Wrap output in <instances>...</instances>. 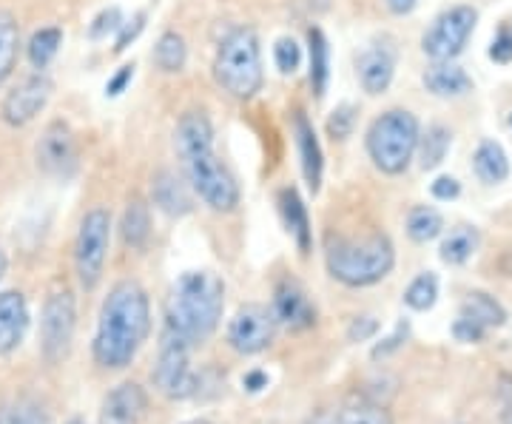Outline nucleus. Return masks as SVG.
Wrapping results in <instances>:
<instances>
[{
    "label": "nucleus",
    "instance_id": "nucleus-37",
    "mask_svg": "<svg viewBox=\"0 0 512 424\" xmlns=\"http://www.w3.org/2000/svg\"><path fill=\"white\" fill-rule=\"evenodd\" d=\"M274 63L282 74L299 72V66H302V46L293 37H279L274 43Z\"/></svg>",
    "mask_w": 512,
    "mask_h": 424
},
{
    "label": "nucleus",
    "instance_id": "nucleus-30",
    "mask_svg": "<svg viewBox=\"0 0 512 424\" xmlns=\"http://www.w3.org/2000/svg\"><path fill=\"white\" fill-rule=\"evenodd\" d=\"M478 245H481V237H478V231L473 225H456V228L441 240L439 257L441 262H447V265H464L467 259L476 254Z\"/></svg>",
    "mask_w": 512,
    "mask_h": 424
},
{
    "label": "nucleus",
    "instance_id": "nucleus-6",
    "mask_svg": "<svg viewBox=\"0 0 512 424\" xmlns=\"http://www.w3.org/2000/svg\"><path fill=\"white\" fill-rule=\"evenodd\" d=\"M419 134V117L413 111L387 109L367 129L365 148L370 163L387 177H399L416 160Z\"/></svg>",
    "mask_w": 512,
    "mask_h": 424
},
{
    "label": "nucleus",
    "instance_id": "nucleus-13",
    "mask_svg": "<svg viewBox=\"0 0 512 424\" xmlns=\"http://www.w3.org/2000/svg\"><path fill=\"white\" fill-rule=\"evenodd\" d=\"M80 163L72 126L66 120H49L35 143V166L55 180H69Z\"/></svg>",
    "mask_w": 512,
    "mask_h": 424
},
{
    "label": "nucleus",
    "instance_id": "nucleus-35",
    "mask_svg": "<svg viewBox=\"0 0 512 424\" xmlns=\"http://www.w3.org/2000/svg\"><path fill=\"white\" fill-rule=\"evenodd\" d=\"M356 120H359V109L353 106V103H342V106H336V109L330 111L328 117V134L333 140H348L353 129H356Z\"/></svg>",
    "mask_w": 512,
    "mask_h": 424
},
{
    "label": "nucleus",
    "instance_id": "nucleus-16",
    "mask_svg": "<svg viewBox=\"0 0 512 424\" xmlns=\"http://www.w3.org/2000/svg\"><path fill=\"white\" fill-rule=\"evenodd\" d=\"M293 140H296V151H299L302 177L308 183V191L316 197L322 191V177H325V154H322L313 123L302 109L293 111Z\"/></svg>",
    "mask_w": 512,
    "mask_h": 424
},
{
    "label": "nucleus",
    "instance_id": "nucleus-41",
    "mask_svg": "<svg viewBox=\"0 0 512 424\" xmlns=\"http://www.w3.org/2000/svg\"><path fill=\"white\" fill-rule=\"evenodd\" d=\"M379 333V319L376 316H353L348 325V342H370Z\"/></svg>",
    "mask_w": 512,
    "mask_h": 424
},
{
    "label": "nucleus",
    "instance_id": "nucleus-19",
    "mask_svg": "<svg viewBox=\"0 0 512 424\" xmlns=\"http://www.w3.org/2000/svg\"><path fill=\"white\" fill-rule=\"evenodd\" d=\"M151 203L163 211L165 217H185L191 214L194 200H191V188L185 183V177H177L171 168H163L154 174L151 180Z\"/></svg>",
    "mask_w": 512,
    "mask_h": 424
},
{
    "label": "nucleus",
    "instance_id": "nucleus-25",
    "mask_svg": "<svg viewBox=\"0 0 512 424\" xmlns=\"http://www.w3.org/2000/svg\"><path fill=\"white\" fill-rule=\"evenodd\" d=\"M473 171L484 185H498L510 177V157L501 143L481 140L473 151Z\"/></svg>",
    "mask_w": 512,
    "mask_h": 424
},
{
    "label": "nucleus",
    "instance_id": "nucleus-7",
    "mask_svg": "<svg viewBox=\"0 0 512 424\" xmlns=\"http://www.w3.org/2000/svg\"><path fill=\"white\" fill-rule=\"evenodd\" d=\"M191 348L194 345L185 342L180 333L163 328L160 348H157V362H154V370H151V382L171 402L191 399L200 390V376L191 368Z\"/></svg>",
    "mask_w": 512,
    "mask_h": 424
},
{
    "label": "nucleus",
    "instance_id": "nucleus-29",
    "mask_svg": "<svg viewBox=\"0 0 512 424\" xmlns=\"http://www.w3.org/2000/svg\"><path fill=\"white\" fill-rule=\"evenodd\" d=\"M154 66L163 74H180L188 63V43L180 32H163L154 43Z\"/></svg>",
    "mask_w": 512,
    "mask_h": 424
},
{
    "label": "nucleus",
    "instance_id": "nucleus-18",
    "mask_svg": "<svg viewBox=\"0 0 512 424\" xmlns=\"http://www.w3.org/2000/svg\"><path fill=\"white\" fill-rule=\"evenodd\" d=\"M29 302L23 291H0V356H12L29 333Z\"/></svg>",
    "mask_w": 512,
    "mask_h": 424
},
{
    "label": "nucleus",
    "instance_id": "nucleus-36",
    "mask_svg": "<svg viewBox=\"0 0 512 424\" xmlns=\"http://www.w3.org/2000/svg\"><path fill=\"white\" fill-rule=\"evenodd\" d=\"M123 9L120 6H109V9H103V12H97L94 20L89 23V40H106L109 35H117L120 32V26H123Z\"/></svg>",
    "mask_w": 512,
    "mask_h": 424
},
{
    "label": "nucleus",
    "instance_id": "nucleus-46",
    "mask_svg": "<svg viewBox=\"0 0 512 424\" xmlns=\"http://www.w3.org/2000/svg\"><path fill=\"white\" fill-rule=\"evenodd\" d=\"M501 396H504V424H512V385L507 376H504V390H501Z\"/></svg>",
    "mask_w": 512,
    "mask_h": 424
},
{
    "label": "nucleus",
    "instance_id": "nucleus-2",
    "mask_svg": "<svg viewBox=\"0 0 512 424\" xmlns=\"http://www.w3.org/2000/svg\"><path fill=\"white\" fill-rule=\"evenodd\" d=\"M174 146L188 188L217 214L237 211L239 183L214 151V126L205 111H185L174 131Z\"/></svg>",
    "mask_w": 512,
    "mask_h": 424
},
{
    "label": "nucleus",
    "instance_id": "nucleus-33",
    "mask_svg": "<svg viewBox=\"0 0 512 424\" xmlns=\"http://www.w3.org/2000/svg\"><path fill=\"white\" fill-rule=\"evenodd\" d=\"M0 424H52V419L35 399H15L0 407Z\"/></svg>",
    "mask_w": 512,
    "mask_h": 424
},
{
    "label": "nucleus",
    "instance_id": "nucleus-38",
    "mask_svg": "<svg viewBox=\"0 0 512 424\" xmlns=\"http://www.w3.org/2000/svg\"><path fill=\"white\" fill-rule=\"evenodd\" d=\"M146 20H148L146 12H137L131 20H123L120 32H117V37H114V52H117V55H120V52H126L128 46L146 32Z\"/></svg>",
    "mask_w": 512,
    "mask_h": 424
},
{
    "label": "nucleus",
    "instance_id": "nucleus-22",
    "mask_svg": "<svg viewBox=\"0 0 512 424\" xmlns=\"http://www.w3.org/2000/svg\"><path fill=\"white\" fill-rule=\"evenodd\" d=\"M20 52H23V37H20L18 15L12 9H0V92L15 77Z\"/></svg>",
    "mask_w": 512,
    "mask_h": 424
},
{
    "label": "nucleus",
    "instance_id": "nucleus-17",
    "mask_svg": "<svg viewBox=\"0 0 512 424\" xmlns=\"http://www.w3.org/2000/svg\"><path fill=\"white\" fill-rule=\"evenodd\" d=\"M356 77L362 92L370 97H379L390 89L396 77V52L387 43H373L362 55L356 57Z\"/></svg>",
    "mask_w": 512,
    "mask_h": 424
},
{
    "label": "nucleus",
    "instance_id": "nucleus-47",
    "mask_svg": "<svg viewBox=\"0 0 512 424\" xmlns=\"http://www.w3.org/2000/svg\"><path fill=\"white\" fill-rule=\"evenodd\" d=\"M265 385V373L262 370H254L251 376H245V388L248 390H259Z\"/></svg>",
    "mask_w": 512,
    "mask_h": 424
},
{
    "label": "nucleus",
    "instance_id": "nucleus-5",
    "mask_svg": "<svg viewBox=\"0 0 512 424\" xmlns=\"http://www.w3.org/2000/svg\"><path fill=\"white\" fill-rule=\"evenodd\" d=\"M214 80L234 100H251L262 92V46L251 26H237L222 37L214 55Z\"/></svg>",
    "mask_w": 512,
    "mask_h": 424
},
{
    "label": "nucleus",
    "instance_id": "nucleus-34",
    "mask_svg": "<svg viewBox=\"0 0 512 424\" xmlns=\"http://www.w3.org/2000/svg\"><path fill=\"white\" fill-rule=\"evenodd\" d=\"M336 424H393L390 413L382 405H373V402H350L339 410V419Z\"/></svg>",
    "mask_w": 512,
    "mask_h": 424
},
{
    "label": "nucleus",
    "instance_id": "nucleus-26",
    "mask_svg": "<svg viewBox=\"0 0 512 424\" xmlns=\"http://www.w3.org/2000/svg\"><path fill=\"white\" fill-rule=\"evenodd\" d=\"M308 66H311L308 77H311L313 94H316V100H322L330 80V43L319 26L308 29Z\"/></svg>",
    "mask_w": 512,
    "mask_h": 424
},
{
    "label": "nucleus",
    "instance_id": "nucleus-1",
    "mask_svg": "<svg viewBox=\"0 0 512 424\" xmlns=\"http://www.w3.org/2000/svg\"><path fill=\"white\" fill-rule=\"evenodd\" d=\"M151 333V299L137 279L111 285L100 305L92 339L94 362L103 370H126L143 351Z\"/></svg>",
    "mask_w": 512,
    "mask_h": 424
},
{
    "label": "nucleus",
    "instance_id": "nucleus-3",
    "mask_svg": "<svg viewBox=\"0 0 512 424\" xmlns=\"http://www.w3.org/2000/svg\"><path fill=\"white\" fill-rule=\"evenodd\" d=\"M225 311V282L214 271H185L174 279L165 302V328L185 342L202 345L220 328Z\"/></svg>",
    "mask_w": 512,
    "mask_h": 424
},
{
    "label": "nucleus",
    "instance_id": "nucleus-44",
    "mask_svg": "<svg viewBox=\"0 0 512 424\" xmlns=\"http://www.w3.org/2000/svg\"><path fill=\"white\" fill-rule=\"evenodd\" d=\"M131 80H134V63L120 66V69L109 77V83H106V97H120V94L131 86Z\"/></svg>",
    "mask_w": 512,
    "mask_h": 424
},
{
    "label": "nucleus",
    "instance_id": "nucleus-43",
    "mask_svg": "<svg viewBox=\"0 0 512 424\" xmlns=\"http://www.w3.org/2000/svg\"><path fill=\"white\" fill-rule=\"evenodd\" d=\"M450 331H453V336H456L458 342H464V345H478V342H484V336H487L484 328H478L470 319H461V316L453 322Z\"/></svg>",
    "mask_w": 512,
    "mask_h": 424
},
{
    "label": "nucleus",
    "instance_id": "nucleus-51",
    "mask_svg": "<svg viewBox=\"0 0 512 424\" xmlns=\"http://www.w3.org/2000/svg\"><path fill=\"white\" fill-rule=\"evenodd\" d=\"M66 424H86V422H83V419H69Z\"/></svg>",
    "mask_w": 512,
    "mask_h": 424
},
{
    "label": "nucleus",
    "instance_id": "nucleus-31",
    "mask_svg": "<svg viewBox=\"0 0 512 424\" xmlns=\"http://www.w3.org/2000/svg\"><path fill=\"white\" fill-rule=\"evenodd\" d=\"M444 234V217L433 205H416L410 214H407V237L419 245L439 240Z\"/></svg>",
    "mask_w": 512,
    "mask_h": 424
},
{
    "label": "nucleus",
    "instance_id": "nucleus-49",
    "mask_svg": "<svg viewBox=\"0 0 512 424\" xmlns=\"http://www.w3.org/2000/svg\"><path fill=\"white\" fill-rule=\"evenodd\" d=\"M308 424H336V422H330L328 416H316V419H311Z\"/></svg>",
    "mask_w": 512,
    "mask_h": 424
},
{
    "label": "nucleus",
    "instance_id": "nucleus-9",
    "mask_svg": "<svg viewBox=\"0 0 512 424\" xmlns=\"http://www.w3.org/2000/svg\"><path fill=\"white\" fill-rule=\"evenodd\" d=\"M77 333V302L72 291H49L40 308V356L46 365H60L74 345Z\"/></svg>",
    "mask_w": 512,
    "mask_h": 424
},
{
    "label": "nucleus",
    "instance_id": "nucleus-11",
    "mask_svg": "<svg viewBox=\"0 0 512 424\" xmlns=\"http://www.w3.org/2000/svg\"><path fill=\"white\" fill-rule=\"evenodd\" d=\"M55 97V80L49 72H32L20 77L15 86L3 89L0 100V120L9 129H26L32 126L43 111L49 109Z\"/></svg>",
    "mask_w": 512,
    "mask_h": 424
},
{
    "label": "nucleus",
    "instance_id": "nucleus-23",
    "mask_svg": "<svg viewBox=\"0 0 512 424\" xmlns=\"http://www.w3.org/2000/svg\"><path fill=\"white\" fill-rule=\"evenodd\" d=\"M458 316L461 319H470L473 325L484 328L487 333L493 331V328H501L507 322L504 305L495 296L487 294V291H470V294L464 296L461 305H458Z\"/></svg>",
    "mask_w": 512,
    "mask_h": 424
},
{
    "label": "nucleus",
    "instance_id": "nucleus-8",
    "mask_svg": "<svg viewBox=\"0 0 512 424\" xmlns=\"http://www.w3.org/2000/svg\"><path fill=\"white\" fill-rule=\"evenodd\" d=\"M111 245V211L109 208H92L83 214L77 240H74V274L83 291H94L103 274Z\"/></svg>",
    "mask_w": 512,
    "mask_h": 424
},
{
    "label": "nucleus",
    "instance_id": "nucleus-39",
    "mask_svg": "<svg viewBox=\"0 0 512 424\" xmlns=\"http://www.w3.org/2000/svg\"><path fill=\"white\" fill-rule=\"evenodd\" d=\"M407 336H410V322L407 319H402L399 325H396V331L390 333L387 339H382L373 351H370V356L379 362V359H387V356H393V353L399 351V348H404V342H407Z\"/></svg>",
    "mask_w": 512,
    "mask_h": 424
},
{
    "label": "nucleus",
    "instance_id": "nucleus-45",
    "mask_svg": "<svg viewBox=\"0 0 512 424\" xmlns=\"http://www.w3.org/2000/svg\"><path fill=\"white\" fill-rule=\"evenodd\" d=\"M384 6H387V12H390V15H396V18H407V15H413V12H416L419 0H384Z\"/></svg>",
    "mask_w": 512,
    "mask_h": 424
},
{
    "label": "nucleus",
    "instance_id": "nucleus-10",
    "mask_svg": "<svg viewBox=\"0 0 512 424\" xmlns=\"http://www.w3.org/2000/svg\"><path fill=\"white\" fill-rule=\"evenodd\" d=\"M476 23L478 12L467 3H456L450 9H444L421 37V52L433 63H453L476 32Z\"/></svg>",
    "mask_w": 512,
    "mask_h": 424
},
{
    "label": "nucleus",
    "instance_id": "nucleus-50",
    "mask_svg": "<svg viewBox=\"0 0 512 424\" xmlns=\"http://www.w3.org/2000/svg\"><path fill=\"white\" fill-rule=\"evenodd\" d=\"M185 424H211V422H205V419H194V422H185Z\"/></svg>",
    "mask_w": 512,
    "mask_h": 424
},
{
    "label": "nucleus",
    "instance_id": "nucleus-27",
    "mask_svg": "<svg viewBox=\"0 0 512 424\" xmlns=\"http://www.w3.org/2000/svg\"><path fill=\"white\" fill-rule=\"evenodd\" d=\"M450 146H453V131L447 129L444 123H430V126L419 134V148H416L419 166L424 168V171L439 168L441 163H444Z\"/></svg>",
    "mask_w": 512,
    "mask_h": 424
},
{
    "label": "nucleus",
    "instance_id": "nucleus-14",
    "mask_svg": "<svg viewBox=\"0 0 512 424\" xmlns=\"http://www.w3.org/2000/svg\"><path fill=\"white\" fill-rule=\"evenodd\" d=\"M148 416V393L137 382H120L103 396L97 424H143Z\"/></svg>",
    "mask_w": 512,
    "mask_h": 424
},
{
    "label": "nucleus",
    "instance_id": "nucleus-20",
    "mask_svg": "<svg viewBox=\"0 0 512 424\" xmlns=\"http://www.w3.org/2000/svg\"><path fill=\"white\" fill-rule=\"evenodd\" d=\"M276 203H279L282 222H285L288 234H291L293 242H296V248H299L302 254H311L313 228L311 217H308V205L302 200V194H299L293 185H285V188H279Z\"/></svg>",
    "mask_w": 512,
    "mask_h": 424
},
{
    "label": "nucleus",
    "instance_id": "nucleus-53",
    "mask_svg": "<svg viewBox=\"0 0 512 424\" xmlns=\"http://www.w3.org/2000/svg\"><path fill=\"white\" fill-rule=\"evenodd\" d=\"M510 29H512V23H510Z\"/></svg>",
    "mask_w": 512,
    "mask_h": 424
},
{
    "label": "nucleus",
    "instance_id": "nucleus-32",
    "mask_svg": "<svg viewBox=\"0 0 512 424\" xmlns=\"http://www.w3.org/2000/svg\"><path fill=\"white\" fill-rule=\"evenodd\" d=\"M439 299V277L433 271H424L413 279L404 291V305L413 311H430Z\"/></svg>",
    "mask_w": 512,
    "mask_h": 424
},
{
    "label": "nucleus",
    "instance_id": "nucleus-15",
    "mask_svg": "<svg viewBox=\"0 0 512 424\" xmlns=\"http://www.w3.org/2000/svg\"><path fill=\"white\" fill-rule=\"evenodd\" d=\"M271 311H274L276 325H285L291 331H308L316 325V305L311 302L308 291L293 279H282L276 285Z\"/></svg>",
    "mask_w": 512,
    "mask_h": 424
},
{
    "label": "nucleus",
    "instance_id": "nucleus-21",
    "mask_svg": "<svg viewBox=\"0 0 512 424\" xmlns=\"http://www.w3.org/2000/svg\"><path fill=\"white\" fill-rule=\"evenodd\" d=\"M421 83L427 92L441 100H456V97L473 92V77L456 63H433L421 74Z\"/></svg>",
    "mask_w": 512,
    "mask_h": 424
},
{
    "label": "nucleus",
    "instance_id": "nucleus-12",
    "mask_svg": "<svg viewBox=\"0 0 512 424\" xmlns=\"http://www.w3.org/2000/svg\"><path fill=\"white\" fill-rule=\"evenodd\" d=\"M274 336V311L268 305H259V302L242 305L237 314L231 316L228 328H225V342L239 356H256V353L268 351Z\"/></svg>",
    "mask_w": 512,
    "mask_h": 424
},
{
    "label": "nucleus",
    "instance_id": "nucleus-40",
    "mask_svg": "<svg viewBox=\"0 0 512 424\" xmlns=\"http://www.w3.org/2000/svg\"><path fill=\"white\" fill-rule=\"evenodd\" d=\"M490 60L498 66H507L512 63V29L510 23H504L498 32H495L493 43H490Z\"/></svg>",
    "mask_w": 512,
    "mask_h": 424
},
{
    "label": "nucleus",
    "instance_id": "nucleus-4",
    "mask_svg": "<svg viewBox=\"0 0 512 424\" xmlns=\"http://www.w3.org/2000/svg\"><path fill=\"white\" fill-rule=\"evenodd\" d=\"M328 274L345 288H370L384 277H390L396 265L393 240L376 231L367 237H330L325 245Z\"/></svg>",
    "mask_w": 512,
    "mask_h": 424
},
{
    "label": "nucleus",
    "instance_id": "nucleus-28",
    "mask_svg": "<svg viewBox=\"0 0 512 424\" xmlns=\"http://www.w3.org/2000/svg\"><path fill=\"white\" fill-rule=\"evenodd\" d=\"M120 237L134 251L146 248L148 240H151V208H148V203L131 200L126 205L123 220H120Z\"/></svg>",
    "mask_w": 512,
    "mask_h": 424
},
{
    "label": "nucleus",
    "instance_id": "nucleus-42",
    "mask_svg": "<svg viewBox=\"0 0 512 424\" xmlns=\"http://www.w3.org/2000/svg\"><path fill=\"white\" fill-rule=\"evenodd\" d=\"M430 194L439 200V203H453L461 197V183H458L456 177H450V174H441L436 177L433 183H430Z\"/></svg>",
    "mask_w": 512,
    "mask_h": 424
},
{
    "label": "nucleus",
    "instance_id": "nucleus-48",
    "mask_svg": "<svg viewBox=\"0 0 512 424\" xmlns=\"http://www.w3.org/2000/svg\"><path fill=\"white\" fill-rule=\"evenodd\" d=\"M6 271H9V257H6V251L0 248V279L6 277Z\"/></svg>",
    "mask_w": 512,
    "mask_h": 424
},
{
    "label": "nucleus",
    "instance_id": "nucleus-24",
    "mask_svg": "<svg viewBox=\"0 0 512 424\" xmlns=\"http://www.w3.org/2000/svg\"><path fill=\"white\" fill-rule=\"evenodd\" d=\"M60 46H63V29L60 26H40L23 43V57L32 66V72H46L55 63V57L60 55Z\"/></svg>",
    "mask_w": 512,
    "mask_h": 424
},
{
    "label": "nucleus",
    "instance_id": "nucleus-52",
    "mask_svg": "<svg viewBox=\"0 0 512 424\" xmlns=\"http://www.w3.org/2000/svg\"><path fill=\"white\" fill-rule=\"evenodd\" d=\"M510 129H512V117H510Z\"/></svg>",
    "mask_w": 512,
    "mask_h": 424
}]
</instances>
